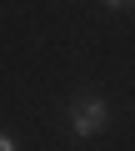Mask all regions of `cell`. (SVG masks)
I'll list each match as a JSON object with an SVG mask.
<instances>
[{"mask_svg":"<svg viewBox=\"0 0 135 151\" xmlns=\"http://www.w3.org/2000/svg\"><path fill=\"white\" fill-rule=\"evenodd\" d=\"M110 126V106L100 101V96H80L75 106H70V131L80 136V141H90V136H100Z\"/></svg>","mask_w":135,"mask_h":151,"instance_id":"1","label":"cell"},{"mask_svg":"<svg viewBox=\"0 0 135 151\" xmlns=\"http://www.w3.org/2000/svg\"><path fill=\"white\" fill-rule=\"evenodd\" d=\"M0 151H15V141H10V136H0Z\"/></svg>","mask_w":135,"mask_h":151,"instance_id":"3","label":"cell"},{"mask_svg":"<svg viewBox=\"0 0 135 151\" xmlns=\"http://www.w3.org/2000/svg\"><path fill=\"white\" fill-rule=\"evenodd\" d=\"M110 10H135V0H105Z\"/></svg>","mask_w":135,"mask_h":151,"instance_id":"2","label":"cell"}]
</instances>
